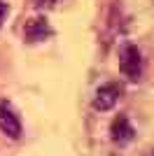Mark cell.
Instances as JSON below:
<instances>
[{
	"instance_id": "6da1fadb",
	"label": "cell",
	"mask_w": 154,
	"mask_h": 156,
	"mask_svg": "<svg viewBox=\"0 0 154 156\" xmlns=\"http://www.w3.org/2000/svg\"><path fill=\"white\" fill-rule=\"evenodd\" d=\"M119 70L128 82H138L142 77V54L131 42L119 47Z\"/></svg>"
},
{
	"instance_id": "7a4b0ae2",
	"label": "cell",
	"mask_w": 154,
	"mask_h": 156,
	"mask_svg": "<svg viewBox=\"0 0 154 156\" xmlns=\"http://www.w3.org/2000/svg\"><path fill=\"white\" fill-rule=\"evenodd\" d=\"M0 133H5L9 140H19L21 133H24L21 119L16 117L14 107L7 100H0Z\"/></svg>"
},
{
	"instance_id": "3957f363",
	"label": "cell",
	"mask_w": 154,
	"mask_h": 156,
	"mask_svg": "<svg viewBox=\"0 0 154 156\" xmlns=\"http://www.w3.org/2000/svg\"><path fill=\"white\" fill-rule=\"evenodd\" d=\"M122 86L119 84H115V82H110V84H103L101 89L96 91V96H94V110H98V112H110L112 107L117 105V100L122 98Z\"/></svg>"
},
{
	"instance_id": "277c9868",
	"label": "cell",
	"mask_w": 154,
	"mask_h": 156,
	"mask_svg": "<svg viewBox=\"0 0 154 156\" xmlns=\"http://www.w3.org/2000/svg\"><path fill=\"white\" fill-rule=\"evenodd\" d=\"M54 30L51 26L47 23L45 16H35V19L26 21V28H24V40L28 44H35V42H45L47 37H51Z\"/></svg>"
},
{
	"instance_id": "5b68a950",
	"label": "cell",
	"mask_w": 154,
	"mask_h": 156,
	"mask_svg": "<svg viewBox=\"0 0 154 156\" xmlns=\"http://www.w3.org/2000/svg\"><path fill=\"white\" fill-rule=\"evenodd\" d=\"M110 137H112V142H117V144H126V142H131L135 137V128L131 126V121H128L126 114L115 117V121L110 126Z\"/></svg>"
},
{
	"instance_id": "8992f818",
	"label": "cell",
	"mask_w": 154,
	"mask_h": 156,
	"mask_svg": "<svg viewBox=\"0 0 154 156\" xmlns=\"http://www.w3.org/2000/svg\"><path fill=\"white\" fill-rule=\"evenodd\" d=\"M61 0H33V5L38 7V9H49V7H54V5H58Z\"/></svg>"
},
{
	"instance_id": "52a82bcc",
	"label": "cell",
	"mask_w": 154,
	"mask_h": 156,
	"mask_svg": "<svg viewBox=\"0 0 154 156\" xmlns=\"http://www.w3.org/2000/svg\"><path fill=\"white\" fill-rule=\"evenodd\" d=\"M7 16H9V5H7L5 0H0V28H2V23H5Z\"/></svg>"
}]
</instances>
